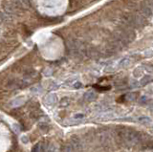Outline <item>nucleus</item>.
Here are the masks:
<instances>
[{
  "label": "nucleus",
  "instance_id": "obj_1",
  "mask_svg": "<svg viewBox=\"0 0 153 152\" xmlns=\"http://www.w3.org/2000/svg\"><path fill=\"white\" fill-rule=\"evenodd\" d=\"M117 135L121 143L127 146H134L138 145L142 140L141 134L139 132L129 128H121L120 130H117Z\"/></svg>",
  "mask_w": 153,
  "mask_h": 152
},
{
  "label": "nucleus",
  "instance_id": "obj_15",
  "mask_svg": "<svg viewBox=\"0 0 153 152\" xmlns=\"http://www.w3.org/2000/svg\"><path fill=\"white\" fill-rule=\"evenodd\" d=\"M125 97H126V100H135L138 97V93H136V92H130Z\"/></svg>",
  "mask_w": 153,
  "mask_h": 152
},
{
  "label": "nucleus",
  "instance_id": "obj_24",
  "mask_svg": "<svg viewBox=\"0 0 153 152\" xmlns=\"http://www.w3.org/2000/svg\"><path fill=\"white\" fill-rule=\"evenodd\" d=\"M21 141H22V143H29V139H28V137H26V136L22 137Z\"/></svg>",
  "mask_w": 153,
  "mask_h": 152
},
{
  "label": "nucleus",
  "instance_id": "obj_7",
  "mask_svg": "<svg viewBox=\"0 0 153 152\" xmlns=\"http://www.w3.org/2000/svg\"><path fill=\"white\" fill-rule=\"evenodd\" d=\"M44 102L47 105L53 106L56 104V102H58V97H56V94H49L46 98H45Z\"/></svg>",
  "mask_w": 153,
  "mask_h": 152
},
{
  "label": "nucleus",
  "instance_id": "obj_25",
  "mask_svg": "<svg viewBox=\"0 0 153 152\" xmlns=\"http://www.w3.org/2000/svg\"><path fill=\"white\" fill-rule=\"evenodd\" d=\"M74 118H75V119H83V118H84V115L83 114H76L75 116H74Z\"/></svg>",
  "mask_w": 153,
  "mask_h": 152
},
{
  "label": "nucleus",
  "instance_id": "obj_17",
  "mask_svg": "<svg viewBox=\"0 0 153 152\" xmlns=\"http://www.w3.org/2000/svg\"><path fill=\"white\" fill-rule=\"evenodd\" d=\"M69 103H70V100L68 98H63L60 100V106H62V107H66V106L69 105Z\"/></svg>",
  "mask_w": 153,
  "mask_h": 152
},
{
  "label": "nucleus",
  "instance_id": "obj_3",
  "mask_svg": "<svg viewBox=\"0 0 153 152\" xmlns=\"http://www.w3.org/2000/svg\"><path fill=\"white\" fill-rule=\"evenodd\" d=\"M113 36L123 43L124 45L127 43L132 42L135 38V32L132 30V28H129L127 26H124L123 28H119L115 31Z\"/></svg>",
  "mask_w": 153,
  "mask_h": 152
},
{
  "label": "nucleus",
  "instance_id": "obj_20",
  "mask_svg": "<svg viewBox=\"0 0 153 152\" xmlns=\"http://www.w3.org/2000/svg\"><path fill=\"white\" fill-rule=\"evenodd\" d=\"M39 128H40L43 132H45L48 130V125L45 124V123H39Z\"/></svg>",
  "mask_w": 153,
  "mask_h": 152
},
{
  "label": "nucleus",
  "instance_id": "obj_5",
  "mask_svg": "<svg viewBox=\"0 0 153 152\" xmlns=\"http://www.w3.org/2000/svg\"><path fill=\"white\" fill-rule=\"evenodd\" d=\"M71 145L74 149V152H81L83 149V143L81 142V140L79 137H72L71 140L69 141Z\"/></svg>",
  "mask_w": 153,
  "mask_h": 152
},
{
  "label": "nucleus",
  "instance_id": "obj_22",
  "mask_svg": "<svg viewBox=\"0 0 153 152\" xmlns=\"http://www.w3.org/2000/svg\"><path fill=\"white\" fill-rule=\"evenodd\" d=\"M32 152H39V145H36L32 149Z\"/></svg>",
  "mask_w": 153,
  "mask_h": 152
},
{
  "label": "nucleus",
  "instance_id": "obj_12",
  "mask_svg": "<svg viewBox=\"0 0 153 152\" xmlns=\"http://www.w3.org/2000/svg\"><path fill=\"white\" fill-rule=\"evenodd\" d=\"M150 81H152V77L146 75V76H144L143 79H141V85H143V86L146 85V84H148Z\"/></svg>",
  "mask_w": 153,
  "mask_h": 152
},
{
  "label": "nucleus",
  "instance_id": "obj_2",
  "mask_svg": "<svg viewBox=\"0 0 153 152\" xmlns=\"http://www.w3.org/2000/svg\"><path fill=\"white\" fill-rule=\"evenodd\" d=\"M144 17L140 14H132L129 13H124L121 14V21L123 22L124 26H127L129 28H141L146 25Z\"/></svg>",
  "mask_w": 153,
  "mask_h": 152
},
{
  "label": "nucleus",
  "instance_id": "obj_23",
  "mask_svg": "<svg viewBox=\"0 0 153 152\" xmlns=\"http://www.w3.org/2000/svg\"><path fill=\"white\" fill-rule=\"evenodd\" d=\"M81 86H83V84L80 82V81H76L75 84H74V87H75L76 89H79V88H81Z\"/></svg>",
  "mask_w": 153,
  "mask_h": 152
},
{
  "label": "nucleus",
  "instance_id": "obj_6",
  "mask_svg": "<svg viewBox=\"0 0 153 152\" xmlns=\"http://www.w3.org/2000/svg\"><path fill=\"white\" fill-rule=\"evenodd\" d=\"M101 56V53L98 49L95 47H87L86 49V56L91 57V59H99Z\"/></svg>",
  "mask_w": 153,
  "mask_h": 152
},
{
  "label": "nucleus",
  "instance_id": "obj_4",
  "mask_svg": "<svg viewBox=\"0 0 153 152\" xmlns=\"http://www.w3.org/2000/svg\"><path fill=\"white\" fill-rule=\"evenodd\" d=\"M98 140L101 143V145L103 146H110L111 145V136L108 133V131L101 130L100 132H98Z\"/></svg>",
  "mask_w": 153,
  "mask_h": 152
},
{
  "label": "nucleus",
  "instance_id": "obj_13",
  "mask_svg": "<svg viewBox=\"0 0 153 152\" xmlns=\"http://www.w3.org/2000/svg\"><path fill=\"white\" fill-rule=\"evenodd\" d=\"M24 102H25L24 98L19 97V98H17V99H15V100H13L12 104H13V106H19V105H21L22 103H24Z\"/></svg>",
  "mask_w": 153,
  "mask_h": 152
},
{
  "label": "nucleus",
  "instance_id": "obj_11",
  "mask_svg": "<svg viewBox=\"0 0 153 152\" xmlns=\"http://www.w3.org/2000/svg\"><path fill=\"white\" fill-rule=\"evenodd\" d=\"M130 64H131V60L129 59H123L121 60L120 63H119V66H120V67L126 68V67H128Z\"/></svg>",
  "mask_w": 153,
  "mask_h": 152
},
{
  "label": "nucleus",
  "instance_id": "obj_21",
  "mask_svg": "<svg viewBox=\"0 0 153 152\" xmlns=\"http://www.w3.org/2000/svg\"><path fill=\"white\" fill-rule=\"evenodd\" d=\"M144 68H146L148 72H152V71H153V65H150V64H149V65H148V64H147V65H144Z\"/></svg>",
  "mask_w": 153,
  "mask_h": 152
},
{
  "label": "nucleus",
  "instance_id": "obj_8",
  "mask_svg": "<svg viewBox=\"0 0 153 152\" xmlns=\"http://www.w3.org/2000/svg\"><path fill=\"white\" fill-rule=\"evenodd\" d=\"M141 11H142V13H143V15L144 16H146V17L151 16V14H152L151 8H150L147 4H146V3H142Z\"/></svg>",
  "mask_w": 153,
  "mask_h": 152
},
{
  "label": "nucleus",
  "instance_id": "obj_26",
  "mask_svg": "<svg viewBox=\"0 0 153 152\" xmlns=\"http://www.w3.org/2000/svg\"><path fill=\"white\" fill-rule=\"evenodd\" d=\"M130 82H131V86H132V87H137V86L139 85L138 84V81H136V80H131Z\"/></svg>",
  "mask_w": 153,
  "mask_h": 152
},
{
  "label": "nucleus",
  "instance_id": "obj_27",
  "mask_svg": "<svg viewBox=\"0 0 153 152\" xmlns=\"http://www.w3.org/2000/svg\"><path fill=\"white\" fill-rule=\"evenodd\" d=\"M152 6H153V5H152Z\"/></svg>",
  "mask_w": 153,
  "mask_h": 152
},
{
  "label": "nucleus",
  "instance_id": "obj_14",
  "mask_svg": "<svg viewBox=\"0 0 153 152\" xmlns=\"http://www.w3.org/2000/svg\"><path fill=\"white\" fill-rule=\"evenodd\" d=\"M36 76V71L33 70V69H30L27 72H25L24 74V77H27V79H32Z\"/></svg>",
  "mask_w": 153,
  "mask_h": 152
},
{
  "label": "nucleus",
  "instance_id": "obj_18",
  "mask_svg": "<svg viewBox=\"0 0 153 152\" xmlns=\"http://www.w3.org/2000/svg\"><path fill=\"white\" fill-rule=\"evenodd\" d=\"M142 74H143V69L142 68H137L135 69L134 72H133V75H134L135 77H139L142 76Z\"/></svg>",
  "mask_w": 153,
  "mask_h": 152
},
{
  "label": "nucleus",
  "instance_id": "obj_19",
  "mask_svg": "<svg viewBox=\"0 0 153 152\" xmlns=\"http://www.w3.org/2000/svg\"><path fill=\"white\" fill-rule=\"evenodd\" d=\"M13 131H15L16 134H18L19 132H20V130H21L20 126H19L17 123H15V124H13Z\"/></svg>",
  "mask_w": 153,
  "mask_h": 152
},
{
  "label": "nucleus",
  "instance_id": "obj_16",
  "mask_svg": "<svg viewBox=\"0 0 153 152\" xmlns=\"http://www.w3.org/2000/svg\"><path fill=\"white\" fill-rule=\"evenodd\" d=\"M139 120V122H141V123H149V122H151V120H150V118L148 117H140L138 119Z\"/></svg>",
  "mask_w": 153,
  "mask_h": 152
},
{
  "label": "nucleus",
  "instance_id": "obj_10",
  "mask_svg": "<svg viewBox=\"0 0 153 152\" xmlns=\"http://www.w3.org/2000/svg\"><path fill=\"white\" fill-rule=\"evenodd\" d=\"M83 98H84V100H87V102H93V100H95L96 99H97V95H96L95 92L88 91L84 94Z\"/></svg>",
  "mask_w": 153,
  "mask_h": 152
},
{
  "label": "nucleus",
  "instance_id": "obj_9",
  "mask_svg": "<svg viewBox=\"0 0 153 152\" xmlns=\"http://www.w3.org/2000/svg\"><path fill=\"white\" fill-rule=\"evenodd\" d=\"M41 149L43 152H58V149L54 145L50 143H44L41 146Z\"/></svg>",
  "mask_w": 153,
  "mask_h": 152
}]
</instances>
